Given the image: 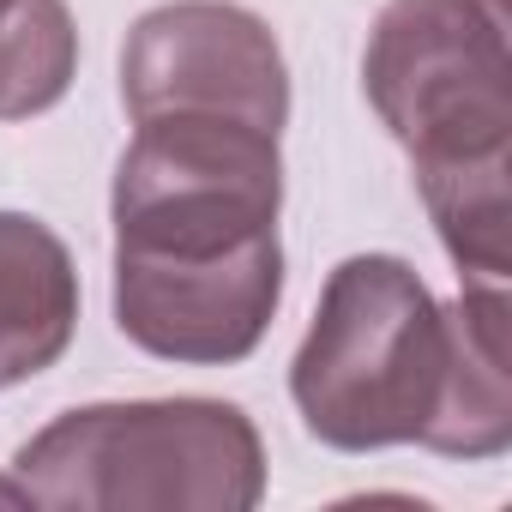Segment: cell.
Masks as SVG:
<instances>
[{"label": "cell", "instance_id": "cell-7", "mask_svg": "<svg viewBox=\"0 0 512 512\" xmlns=\"http://www.w3.org/2000/svg\"><path fill=\"white\" fill-rule=\"evenodd\" d=\"M452 314V392L440 410V428L428 434V452L440 458H500L512 446V308L506 284L464 278Z\"/></svg>", "mask_w": 512, "mask_h": 512}, {"label": "cell", "instance_id": "cell-9", "mask_svg": "<svg viewBox=\"0 0 512 512\" xmlns=\"http://www.w3.org/2000/svg\"><path fill=\"white\" fill-rule=\"evenodd\" d=\"M7 7H13V0H0V13H7Z\"/></svg>", "mask_w": 512, "mask_h": 512}, {"label": "cell", "instance_id": "cell-2", "mask_svg": "<svg viewBox=\"0 0 512 512\" xmlns=\"http://www.w3.org/2000/svg\"><path fill=\"white\" fill-rule=\"evenodd\" d=\"M362 91L410 151L458 278L512 272V55L500 0H386Z\"/></svg>", "mask_w": 512, "mask_h": 512}, {"label": "cell", "instance_id": "cell-3", "mask_svg": "<svg viewBox=\"0 0 512 512\" xmlns=\"http://www.w3.org/2000/svg\"><path fill=\"white\" fill-rule=\"evenodd\" d=\"M452 392V314L398 253H350L290 362L302 428L332 452L428 446Z\"/></svg>", "mask_w": 512, "mask_h": 512}, {"label": "cell", "instance_id": "cell-4", "mask_svg": "<svg viewBox=\"0 0 512 512\" xmlns=\"http://www.w3.org/2000/svg\"><path fill=\"white\" fill-rule=\"evenodd\" d=\"M13 476L55 512H253L266 500V440L223 398L85 404L37 428Z\"/></svg>", "mask_w": 512, "mask_h": 512}, {"label": "cell", "instance_id": "cell-5", "mask_svg": "<svg viewBox=\"0 0 512 512\" xmlns=\"http://www.w3.org/2000/svg\"><path fill=\"white\" fill-rule=\"evenodd\" d=\"M121 103L133 121H241L284 139L290 67L260 13L235 0H169L127 31Z\"/></svg>", "mask_w": 512, "mask_h": 512}, {"label": "cell", "instance_id": "cell-1", "mask_svg": "<svg viewBox=\"0 0 512 512\" xmlns=\"http://www.w3.org/2000/svg\"><path fill=\"white\" fill-rule=\"evenodd\" d=\"M284 151L241 121H133L115 163V326L157 362L229 368L284 302Z\"/></svg>", "mask_w": 512, "mask_h": 512}, {"label": "cell", "instance_id": "cell-8", "mask_svg": "<svg viewBox=\"0 0 512 512\" xmlns=\"http://www.w3.org/2000/svg\"><path fill=\"white\" fill-rule=\"evenodd\" d=\"M79 73V25L67 0H13L0 13V121H31L67 97Z\"/></svg>", "mask_w": 512, "mask_h": 512}, {"label": "cell", "instance_id": "cell-6", "mask_svg": "<svg viewBox=\"0 0 512 512\" xmlns=\"http://www.w3.org/2000/svg\"><path fill=\"white\" fill-rule=\"evenodd\" d=\"M79 332V272L67 241L31 211H0V392L37 380Z\"/></svg>", "mask_w": 512, "mask_h": 512}]
</instances>
